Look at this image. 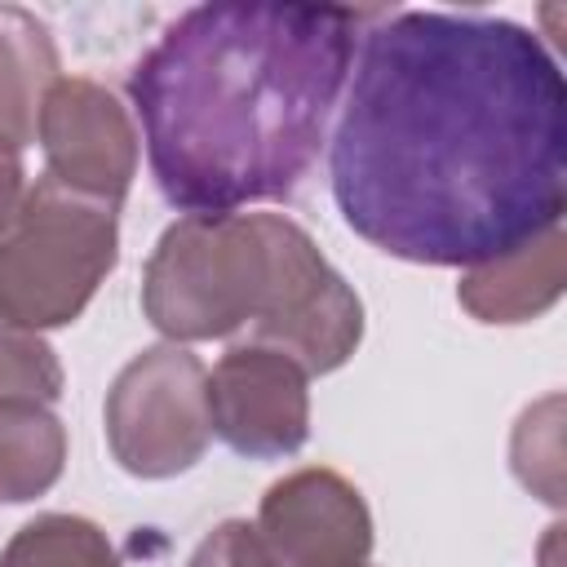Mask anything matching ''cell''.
Listing matches in <instances>:
<instances>
[{
    "mask_svg": "<svg viewBox=\"0 0 567 567\" xmlns=\"http://www.w3.org/2000/svg\"><path fill=\"white\" fill-rule=\"evenodd\" d=\"M341 221L412 266H483L563 226L567 80L496 13L377 18L328 155Z\"/></svg>",
    "mask_w": 567,
    "mask_h": 567,
    "instance_id": "cell-1",
    "label": "cell"
},
{
    "mask_svg": "<svg viewBox=\"0 0 567 567\" xmlns=\"http://www.w3.org/2000/svg\"><path fill=\"white\" fill-rule=\"evenodd\" d=\"M363 13L217 0L182 9L128 71L159 195L182 213L292 199L354 66Z\"/></svg>",
    "mask_w": 567,
    "mask_h": 567,
    "instance_id": "cell-2",
    "label": "cell"
},
{
    "mask_svg": "<svg viewBox=\"0 0 567 567\" xmlns=\"http://www.w3.org/2000/svg\"><path fill=\"white\" fill-rule=\"evenodd\" d=\"M142 315L173 346L248 328L310 377L346 368L363 341L359 292L284 213L177 217L142 270Z\"/></svg>",
    "mask_w": 567,
    "mask_h": 567,
    "instance_id": "cell-3",
    "label": "cell"
},
{
    "mask_svg": "<svg viewBox=\"0 0 567 567\" xmlns=\"http://www.w3.org/2000/svg\"><path fill=\"white\" fill-rule=\"evenodd\" d=\"M115 213L40 177L0 239V319L31 332L75 323L120 261Z\"/></svg>",
    "mask_w": 567,
    "mask_h": 567,
    "instance_id": "cell-4",
    "label": "cell"
},
{
    "mask_svg": "<svg viewBox=\"0 0 567 567\" xmlns=\"http://www.w3.org/2000/svg\"><path fill=\"white\" fill-rule=\"evenodd\" d=\"M106 447L133 478L186 474L213 439L208 368L173 341L137 350L106 390Z\"/></svg>",
    "mask_w": 567,
    "mask_h": 567,
    "instance_id": "cell-5",
    "label": "cell"
},
{
    "mask_svg": "<svg viewBox=\"0 0 567 567\" xmlns=\"http://www.w3.org/2000/svg\"><path fill=\"white\" fill-rule=\"evenodd\" d=\"M35 142L44 151V177L58 186L120 208L137 177V128L128 106L89 75H62L40 106Z\"/></svg>",
    "mask_w": 567,
    "mask_h": 567,
    "instance_id": "cell-6",
    "label": "cell"
},
{
    "mask_svg": "<svg viewBox=\"0 0 567 567\" xmlns=\"http://www.w3.org/2000/svg\"><path fill=\"white\" fill-rule=\"evenodd\" d=\"M208 421L248 461L292 456L310 439V372L275 346L239 341L208 372Z\"/></svg>",
    "mask_w": 567,
    "mask_h": 567,
    "instance_id": "cell-7",
    "label": "cell"
},
{
    "mask_svg": "<svg viewBox=\"0 0 567 567\" xmlns=\"http://www.w3.org/2000/svg\"><path fill=\"white\" fill-rule=\"evenodd\" d=\"M252 527L270 567H368L377 540L363 492L328 465L275 478Z\"/></svg>",
    "mask_w": 567,
    "mask_h": 567,
    "instance_id": "cell-8",
    "label": "cell"
},
{
    "mask_svg": "<svg viewBox=\"0 0 567 567\" xmlns=\"http://www.w3.org/2000/svg\"><path fill=\"white\" fill-rule=\"evenodd\" d=\"M567 284V235L549 226L523 248L461 270L456 301L478 323H532L540 319Z\"/></svg>",
    "mask_w": 567,
    "mask_h": 567,
    "instance_id": "cell-9",
    "label": "cell"
},
{
    "mask_svg": "<svg viewBox=\"0 0 567 567\" xmlns=\"http://www.w3.org/2000/svg\"><path fill=\"white\" fill-rule=\"evenodd\" d=\"M62 80V58L44 18L22 4H0V137L35 142L44 93Z\"/></svg>",
    "mask_w": 567,
    "mask_h": 567,
    "instance_id": "cell-10",
    "label": "cell"
},
{
    "mask_svg": "<svg viewBox=\"0 0 567 567\" xmlns=\"http://www.w3.org/2000/svg\"><path fill=\"white\" fill-rule=\"evenodd\" d=\"M66 470V425L49 403L0 399V501L27 505Z\"/></svg>",
    "mask_w": 567,
    "mask_h": 567,
    "instance_id": "cell-11",
    "label": "cell"
},
{
    "mask_svg": "<svg viewBox=\"0 0 567 567\" xmlns=\"http://www.w3.org/2000/svg\"><path fill=\"white\" fill-rule=\"evenodd\" d=\"M0 567H120V554L84 514H35L9 536Z\"/></svg>",
    "mask_w": 567,
    "mask_h": 567,
    "instance_id": "cell-12",
    "label": "cell"
},
{
    "mask_svg": "<svg viewBox=\"0 0 567 567\" xmlns=\"http://www.w3.org/2000/svg\"><path fill=\"white\" fill-rule=\"evenodd\" d=\"M558 408L563 399L549 394L540 403H532L518 425H514V443H509V465L518 474V483L527 492H536L549 505H563V439H558Z\"/></svg>",
    "mask_w": 567,
    "mask_h": 567,
    "instance_id": "cell-13",
    "label": "cell"
},
{
    "mask_svg": "<svg viewBox=\"0 0 567 567\" xmlns=\"http://www.w3.org/2000/svg\"><path fill=\"white\" fill-rule=\"evenodd\" d=\"M62 385L66 377H62L58 350L40 332L0 319V399L58 403Z\"/></svg>",
    "mask_w": 567,
    "mask_h": 567,
    "instance_id": "cell-14",
    "label": "cell"
},
{
    "mask_svg": "<svg viewBox=\"0 0 567 567\" xmlns=\"http://www.w3.org/2000/svg\"><path fill=\"white\" fill-rule=\"evenodd\" d=\"M186 567H270V558L248 518H226L195 545Z\"/></svg>",
    "mask_w": 567,
    "mask_h": 567,
    "instance_id": "cell-15",
    "label": "cell"
},
{
    "mask_svg": "<svg viewBox=\"0 0 567 567\" xmlns=\"http://www.w3.org/2000/svg\"><path fill=\"white\" fill-rule=\"evenodd\" d=\"M27 168H22V146L0 137V239L9 235V226L18 221L22 204H27Z\"/></svg>",
    "mask_w": 567,
    "mask_h": 567,
    "instance_id": "cell-16",
    "label": "cell"
}]
</instances>
